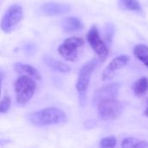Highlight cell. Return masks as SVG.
<instances>
[{
    "instance_id": "cell-15",
    "label": "cell",
    "mask_w": 148,
    "mask_h": 148,
    "mask_svg": "<svg viewBox=\"0 0 148 148\" xmlns=\"http://www.w3.org/2000/svg\"><path fill=\"white\" fill-rule=\"evenodd\" d=\"M134 56L148 69V47L145 44H138L134 48Z\"/></svg>"
},
{
    "instance_id": "cell-8",
    "label": "cell",
    "mask_w": 148,
    "mask_h": 148,
    "mask_svg": "<svg viewBox=\"0 0 148 148\" xmlns=\"http://www.w3.org/2000/svg\"><path fill=\"white\" fill-rule=\"evenodd\" d=\"M129 62V57L127 56L122 55L116 56L114 58L109 64L106 67V69L103 70L101 75L102 81H109L113 79L115 75V73L117 70L124 68Z\"/></svg>"
},
{
    "instance_id": "cell-7",
    "label": "cell",
    "mask_w": 148,
    "mask_h": 148,
    "mask_svg": "<svg viewBox=\"0 0 148 148\" xmlns=\"http://www.w3.org/2000/svg\"><path fill=\"white\" fill-rule=\"evenodd\" d=\"M87 40L91 48L101 59H105L108 55V48L100 36L99 30L96 26H93L87 34Z\"/></svg>"
},
{
    "instance_id": "cell-11",
    "label": "cell",
    "mask_w": 148,
    "mask_h": 148,
    "mask_svg": "<svg viewBox=\"0 0 148 148\" xmlns=\"http://www.w3.org/2000/svg\"><path fill=\"white\" fill-rule=\"evenodd\" d=\"M15 71L22 75H27L32 77L36 80H41V75L36 69L32 67L29 64L22 63V62H16L13 66Z\"/></svg>"
},
{
    "instance_id": "cell-13",
    "label": "cell",
    "mask_w": 148,
    "mask_h": 148,
    "mask_svg": "<svg viewBox=\"0 0 148 148\" xmlns=\"http://www.w3.org/2000/svg\"><path fill=\"white\" fill-rule=\"evenodd\" d=\"M43 61L47 66H49V68H51L54 70H56V71H59L62 73H68L70 71V67L69 65H67L66 63H64L61 61L56 60L50 56H45L43 58Z\"/></svg>"
},
{
    "instance_id": "cell-18",
    "label": "cell",
    "mask_w": 148,
    "mask_h": 148,
    "mask_svg": "<svg viewBox=\"0 0 148 148\" xmlns=\"http://www.w3.org/2000/svg\"><path fill=\"white\" fill-rule=\"evenodd\" d=\"M117 144V140L114 136H109L102 139L100 142L101 147L107 148V147H114Z\"/></svg>"
},
{
    "instance_id": "cell-10",
    "label": "cell",
    "mask_w": 148,
    "mask_h": 148,
    "mask_svg": "<svg viewBox=\"0 0 148 148\" xmlns=\"http://www.w3.org/2000/svg\"><path fill=\"white\" fill-rule=\"evenodd\" d=\"M70 10V7L64 3H46L42 5L41 11L47 16H56L66 14Z\"/></svg>"
},
{
    "instance_id": "cell-19",
    "label": "cell",
    "mask_w": 148,
    "mask_h": 148,
    "mask_svg": "<svg viewBox=\"0 0 148 148\" xmlns=\"http://www.w3.org/2000/svg\"><path fill=\"white\" fill-rule=\"evenodd\" d=\"M10 97L8 96H5L3 97V99L0 102V112L1 113H6L9 109H10Z\"/></svg>"
},
{
    "instance_id": "cell-4",
    "label": "cell",
    "mask_w": 148,
    "mask_h": 148,
    "mask_svg": "<svg viewBox=\"0 0 148 148\" xmlns=\"http://www.w3.org/2000/svg\"><path fill=\"white\" fill-rule=\"evenodd\" d=\"M96 106L99 117L102 121L115 120L121 114L123 110L122 104L117 99L103 101L96 104Z\"/></svg>"
},
{
    "instance_id": "cell-14",
    "label": "cell",
    "mask_w": 148,
    "mask_h": 148,
    "mask_svg": "<svg viewBox=\"0 0 148 148\" xmlns=\"http://www.w3.org/2000/svg\"><path fill=\"white\" fill-rule=\"evenodd\" d=\"M133 90L137 96L144 95L148 90V78L142 76L133 84Z\"/></svg>"
},
{
    "instance_id": "cell-3",
    "label": "cell",
    "mask_w": 148,
    "mask_h": 148,
    "mask_svg": "<svg viewBox=\"0 0 148 148\" xmlns=\"http://www.w3.org/2000/svg\"><path fill=\"white\" fill-rule=\"evenodd\" d=\"M96 67H97V60L93 59L86 62L80 69L75 87L82 100L85 99V95L90 82L91 76Z\"/></svg>"
},
{
    "instance_id": "cell-20",
    "label": "cell",
    "mask_w": 148,
    "mask_h": 148,
    "mask_svg": "<svg viewBox=\"0 0 148 148\" xmlns=\"http://www.w3.org/2000/svg\"><path fill=\"white\" fill-rule=\"evenodd\" d=\"M144 114H145L147 117H148V107L147 108V109L145 110V112H144Z\"/></svg>"
},
{
    "instance_id": "cell-6",
    "label": "cell",
    "mask_w": 148,
    "mask_h": 148,
    "mask_svg": "<svg viewBox=\"0 0 148 148\" xmlns=\"http://www.w3.org/2000/svg\"><path fill=\"white\" fill-rule=\"evenodd\" d=\"M23 16V11L20 5L14 4L10 6L3 15L1 21V29L3 32L9 33L20 23Z\"/></svg>"
},
{
    "instance_id": "cell-21",
    "label": "cell",
    "mask_w": 148,
    "mask_h": 148,
    "mask_svg": "<svg viewBox=\"0 0 148 148\" xmlns=\"http://www.w3.org/2000/svg\"><path fill=\"white\" fill-rule=\"evenodd\" d=\"M1 82H2V78H1V75H0V92H1Z\"/></svg>"
},
{
    "instance_id": "cell-1",
    "label": "cell",
    "mask_w": 148,
    "mask_h": 148,
    "mask_svg": "<svg viewBox=\"0 0 148 148\" xmlns=\"http://www.w3.org/2000/svg\"><path fill=\"white\" fill-rule=\"evenodd\" d=\"M28 120L33 126L45 127L64 123L67 117L65 113L59 108H47L29 114Z\"/></svg>"
},
{
    "instance_id": "cell-5",
    "label": "cell",
    "mask_w": 148,
    "mask_h": 148,
    "mask_svg": "<svg viewBox=\"0 0 148 148\" xmlns=\"http://www.w3.org/2000/svg\"><path fill=\"white\" fill-rule=\"evenodd\" d=\"M84 44L81 37H70L64 41L58 48V53L66 61L75 62L78 59V49Z\"/></svg>"
},
{
    "instance_id": "cell-12",
    "label": "cell",
    "mask_w": 148,
    "mask_h": 148,
    "mask_svg": "<svg viewBox=\"0 0 148 148\" xmlns=\"http://www.w3.org/2000/svg\"><path fill=\"white\" fill-rule=\"evenodd\" d=\"M62 27L66 32L78 31L83 28L82 21L75 16H67L62 21Z\"/></svg>"
},
{
    "instance_id": "cell-9",
    "label": "cell",
    "mask_w": 148,
    "mask_h": 148,
    "mask_svg": "<svg viewBox=\"0 0 148 148\" xmlns=\"http://www.w3.org/2000/svg\"><path fill=\"white\" fill-rule=\"evenodd\" d=\"M120 89L119 83H111L99 88L94 97V103L96 105L101 101L107 100H114L117 98Z\"/></svg>"
},
{
    "instance_id": "cell-16",
    "label": "cell",
    "mask_w": 148,
    "mask_h": 148,
    "mask_svg": "<svg viewBox=\"0 0 148 148\" xmlns=\"http://www.w3.org/2000/svg\"><path fill=\"white\" fill-rule=\"evenodd\" d=\"M122 147H133V148H145L148 147V142L143 140H140L137 138L128 137L122 140L121 142Z\"/></svg>"
},
{
    "instance_id": "cell-17",
    "label": "cell",
    "mask_w": 148,
    "mask_h": 148,
    "mask_svg": "<svg viewBox=\"0 0 148 148\" xmlns=\"http://www.w3.org/2000/svg\"><path fill=\"white\" fill-rule=\"evenodd\" d=\"M122 6L131 11L135 12H141L142 9L139 0H121Z\"/></svg>"
},
{
    "instance_id": "cell-2",
    "label": "cell",
    "mask_w": 148,
    "mask_h": 148,
    "mask_svg": "<svg viewBox=\"0 0 148 148\" xmlns=\"http://www.w3.org/2000/svg\"><path fill=\"white\" fill-rule=\"evenodd\" d=\"M36 84L32 77L27 75L20 76L15 83L16 102L19 104L27 103L34 95Z\"/></svg>"
}]
</instances>
